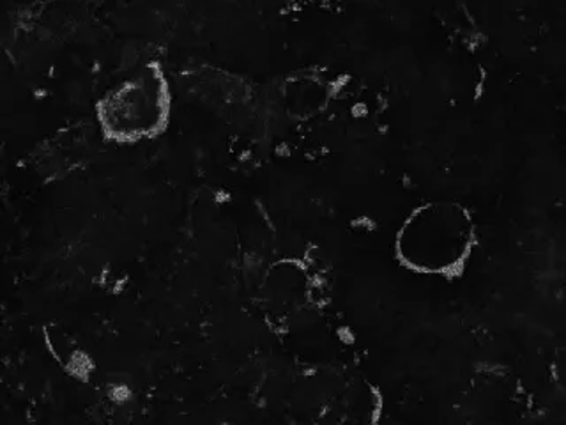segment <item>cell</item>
<instances>
[{"mask_svg": "<svg viewBox=\"0 0 566 425\" xmlns=\"http://www.w3.org/2000/svg\"><path fill=\"white\" fill-rule=\"evenodd\" d=\"M474 227L468 209L451 200L423 204L398 232V257L423 273H451L471 252Z\"/></svg>", "mask_w": 566, "mask_h": 425, "instance_id": "cell-1", "label": "cell"}, {"mask_svg": "<svg viewBox=\"0 0 566 425\" xmlns=\"http://www.w3.org/2000/svg\"><path fill=\"white\" fill-rule=\"evenodd\" d=\"M165 106V87L158 76L137 80L108 100V128L119 137H142L158 128Z\"/></svg>", "mask_w": 566, "mask_h": 425, "instance_id": "cell-2", "label": "cell"}]
</instances>
